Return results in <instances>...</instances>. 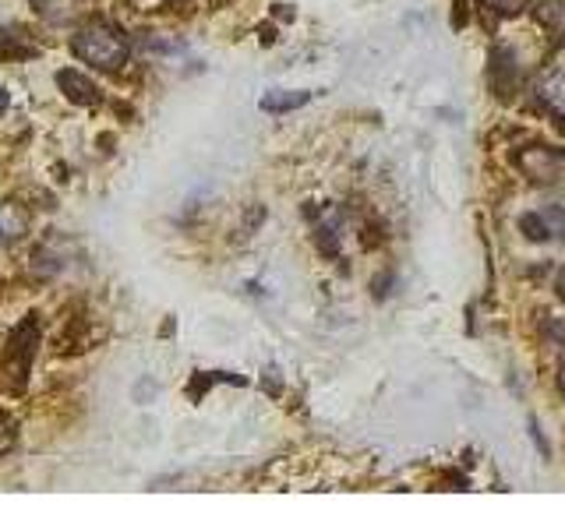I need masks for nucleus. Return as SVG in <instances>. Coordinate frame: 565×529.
<instances>
[{"label": "nucleus", "mask_w": 565, "mask_h": 529, "mask_svg": "<svg viewBox=\"0 0 565 529\" xmlns=\"http://www.w3.org/2000/svg\"><path fill=\"white\" fill-rule=\"evenodd\" d=\"M71 50H75V57L85 61V64H93L99 71H117L128 64V40H124V32L110 22H93V25H85L78 35H75V43H71Z\"/></svg>", "instance_id": "1"}, {"label": "nucleus", "mask_w": 565, "mask_h": 529, "mask_svg": "<svg viewBox=\"0 0 565 529\" xmlns=\"http://www.w3.org/2000/svg\"><path fill=\"white\" fill-rule=\"evenodd\" d=\"M537 93L558 117H565V46H558L552 57H547V64L541 71V82H537Z\"/></svg>", "instance_id": "2"}, {"label": "nucleus", "mask_w": 565, "mask_h": 529, "mask_svg": "<svg viewBox=\"0 0 565 529\" xmlns=\"http://www.w3.org/2000/svg\"><path fill=\"white\" fill-rule=\"evenodd\" d=\"M57 85H61V93L75 102V106H99L103 102V93H99V85L93 78H85L82 71H61L57 75Z\"/></svg>", "instance_id": "3"}, {"label": "nucleus", "mask_w": 565, "mask_h": 529, "mask_svg": "<svg viewBox=\"0 0 565 529\" xmlns=\"http://www.w3.org/2000/svg\"><path fill=\"white\" fill-rule=\"evenodd\" d=\"M308 99H311V93H287V88H276V93H265L258 106L265 114H290L297 106H305Z\"/></svg>", "instance_id": "4"}, {"label": "nucleus", "mask_w": 565, "mask_h": 529, "mask_svg": "<svg viewBox=\"0 0 565 529\" xmlns=\"http://www.w3.org/2000/svg\"><path fill=\"white\" fill-rule=\"evenodd\" d=\"M32 53H35V50L22 43V35H18V32H8V29H0V61H29Z\"/></svg>", "instance_id": "5"}, {"label": "nucleus", "mask_w": 565, "mask_h": 529, "mask_svg": "<svg viewBox=\"0 0 565 529\" xmlns=\"http://www.w3.org/2000/svg\"><path fill=\"white\" fill-rule=\"evenodd\" d=\"M25 234V216L22 212H14L11 205L0 208V240H18Z\"/></svg>", "instance_id": "6"}, {"label": "nucleus", "mask_w": 565, "mask_h": 529, "mask_svg": "<svg viewBox=\"0 0 565 529\" xmlns=\"http://www.w3.org/2000/svg\"><path fill=\"white\" fill-rule=\"evenodd\" d=\"M520 229H523V237L534 240V244L552 240V237H547V226L541 219V212H526V216H520Z\"/></svg>", "instance_id": "7"}, {"label": "nucleus", "mask_w": 565, "mask_h": 529, "mask_svg": "<svg viewBox=\"0 0 565 529\" xmlns=\"http://www.w3.org/2000/svg\"><path fill=\"white\" fill-rule=\"evenodd\" d=\"M541 219L547 226V237H555L558 244H565V205H552L541 212Z\"/></svg>", "instance_id": "8"}, {"label": "nucleus", "mask_w": 565, "mask_h": 529, "mask_svg": "<svg viewBox=\"0 0 565 529\" xmlns=\"http://www.w3.org/2000/svg\"><path fill=\"white\" fill-rule=\"evenodd\" d=\"M537 14H541V22H547L552 29H565V4L562 0H537Z\"/></svg>", "instance_id": "9"}, {"label": "nucleus", "mask_w": 565, "mask_h": 529, "mask_svg": "<svg viewBox=\"0 0 565 529\" xmlns=\"http://www.w3.org/2000/svg\"><path fill=\"white\" fill-rule=\"evenodd\" d=\"M494 11H502V14H520L526 8V0H491Z\"/></svg>", "instance_id": "10"}, {"label": "nucleus", "mask_w": 565, "mask_h": 529, "mask_svg": "<svg viewBox=\"0 0 565 529\" xmlns=\"http://www.w3.org/2000/svg\"><path fill=\"white\" fill-rule=\"evenodd\" d=\"M558 392H562V399H565V360H562V367H558Z\"/></svg>", "instance_id": "11"}, {"label": "nucleus", "mask_w": 565, "mask_h": 529, "mask_svg": "<svg viewBox=\"0 0 565 529\" xmlns=\"http://www.w3.org/2000/svg\"><path fill=\"white\" fill-rule=\"evenodd\" d=\"M4 110H8V93L0 88V117H4Z\"/></svg>", "instance_id": "12"}, {"label": "nucleus", "mask_w": 565, "mask_h": 529, "mask_svg": "<svg viewBox=\"0 0 565 529\" xmlns=\"http://www.w3.org/2000/svg\"><path fill=\"white\" fill-rule=\"evenodd\" d=\"M558 296H562V300H565V269H562V272H558Z\"/></svg>", "instance_id": "13"}]
</instances>
